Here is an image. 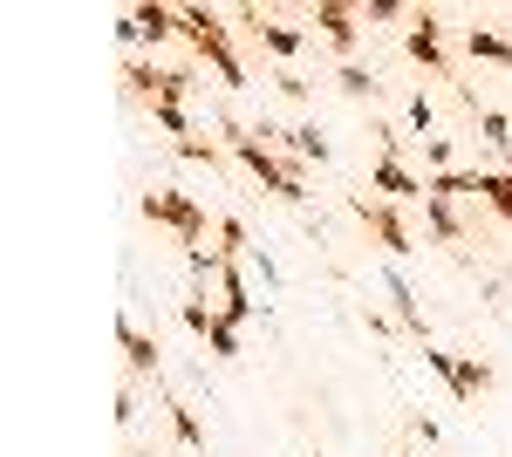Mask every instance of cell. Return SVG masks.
I'll return each mask as SVG.
<instances>
[{"mask_svg":"<svg viewBox=\"0 0 512 457\" xmlns=\"http://www.w3.org/2000/svg\"><path fill=\"white\" fill-rule=\"evenodd\" d=\"M205 348H212L219 362H233V355H239V328H233V321H226V314H219V328L205 335Z\"/></svg>","mask_w":512,"mask_h":457,"instance_id":"24","label":"cell"},{"mask_svg":"<svg viewBox=\"0 0 512 457\" xmlns=\"http://www.w3.org/2000/svg\"><path fill=\"white\" fill-rule=\"evenodd\" d=\"M164 417H171V437H178L185 451H198V457H205V423H198V410H192V403H178V396H171V403H164Z\"/></svg>","mask_w":512,"mask_h":457,"instance_id":"15","label":"cell"},{"mask_svg":"<svg viewBox=\"0 0 512 457\" xmlns=\"http://www.w3.org/2000/svg\"><path fill=\"white\" fill-rule=\"evenodd\" d=\"M417 457H431V451H417Z\"/></svg>","mask_w":512,"mask_h":457,"instance_id":"30","label":"cell"},{"mask_svg":"<svg viewBox=\"0 0 512 457\" xmlns=\"http://www.w3.org/2000/svg\"><path fill=\"white\" fill-rule=\"evenodd\" d=\"M424 369H431L444 389H458V355H451V348H424Z\"/></svg>","mask_w":512,"mask_h":457,"instance_id":"23","label":"cell"},{"mask_svg":"<svg viewBox=\"0 0 512 457\" xmlns=\"http://www.w3.org/2000/svg\"><path fill=\"white\" fill-rule=\"evenodd\" d=\"M417 144H424V164H431V178H437V171H458V144H451V137H417Z\"/></svg>","mask_w":512,"mask_h":457,"instance_id":"22","label":"cell"},{"mask_svg":"<svg viewBox=\"0 0 512 457\" xmlns=\"http://www.w3.org/2000/svg\"><path fill=\"white\" fill-rule=\"evenodd\" d=\"M178 321H185V328H192L198 342H205V335H212V328H219V307L205 301V294H192V301L178 307Z\"/></svg>","mask_w":512,"mask_h":457,"instance_id":"19","label":"cell"},{"mask_svg":"<svg viewBox=\"0 0 512 457\" xmlns=\"http://www.w3.org/2000/svg\"><path fill=\"white\" fill-rule=\"evenodd\" d=\"M410 14H417V7H403V0H369V7H362V21H403V28H410Z\"/></svg>","mask_w":512,"mask_h":457,"instance_id":"25","label":"cell"},{"mask_svg":"<svg viewBox=\"0 0 512 457\" xmlns=\"http://www.w3.org/2000/svg\"><path fill=\"white\" fill-rule=\"evenodd\" d=\"M349 212H355V226L369 232L390 260H410V253H417V226L403 219V205H390V198H362V191H355Z\"/></svg>","mask_w":512,"mask_h":457,"instance_id":"5","label":"cell"},{"mask_svg":"<svg viewBox=\"0 0 512 457\" xmlns=\"http://www.w3.org/2000/svg\"><path fill=\"white\" fill-rule=\"evenodd\" d=\"M144 116L158 123L164 137H178V144H185V137H198V130H192V110H185V103H144Z\"/></svg>","mask_w":512,"mask_h":457,"instance_id":"17","label":"cell"},{"mask_svg":"<svg viewBox=\"0 0 512 457\" xmlns=\"http://www.w3.org/2000/svg\"><path fill=\"white\" fill-rule=\"evenodd\" d=\"M383 294H390V314L403 321V335H417V342L431 348V328H424V307H417V294H410V280L396 267H383Z\"/></svg>","mask_w":512,"mask_h":457,"instance_id":"11","label":"cell"},{"mask_svg":"<svg viewBox=\"0 0 512 457\" xmlns=\"http://www.w3.org/2000/svg\"><path fill=\"white\" fill-rule=\"evenodd\" d=\"M403 55L424 69V76L437 82H451V48H444V21H437L431 7H417L410 14V28H403Z\"/></svg>","mask_w":512,"mask_h":457,"instance_id":"8","label":"cell"},{"mask_svg":"<svg viewBox=\"0 0 512 457\" xmlns=\"http://www.w3.org/2000/svg\"><path fill=\"white\" fill-rule=\"evenodd\" d=\"M178 41H185V48H192V62H205L226 89H246V62H239L233 28H226V14H219V7H178Z\"/></svg>","mask_w":512,"mask_h":457,"instance_id":"2","label":"cell"},{"mask_svg":"<svg viewBox=\"0 0 512 457\" xmlns=\"http://www.w3.org/2000/svg\"><path fill=\"white\" fill-rule=\"evenodd\" d=\"M492 389H499V369H492L485 355H458V389H451V396H458V403H478V396H492Z\"/></svg>","mask_w":512,"mask_h":457,"instance_id":"13","label":"cell"},{"mask_svg":"<svg viewBox=\"0 0 512 457\" xmlns=\"http://www.w3.org/2000/svg\"><path fill=\"white\" fill-rule=\"evenodd\" d=\"M267 82H274V96H287V103H315V82L301 76V69H274Z\"/></svg>","mask_w":512,"mask_h":457,"instance_id":"21","label":"cell"},{"mask_svg":"<svg viewBox=\"0 0 512 457\" xmlns=\"http://www.w3.org/2000/svg\"><path fill=\"white\" fill-rule=\"evenodd\" d=\"M212 239H219V260H246V253H253V239H246V226H239V219H219V226H212Z\"/></svg>","mask_w":512,"mask_h":457,"instance_id":"20","label":"cell"},{"mask_svg":"<svg viewBox=\"0 0 512 457\" xmlns=\"http://www.w3.org/2000/svg\"><path fill=\"white\" fill-rule=\"evenodd\" d=\"M472 123H478V137H485L492 151H506V144H512V110H472Z\"/></svg>","mask_w":512,"mask_h":457,"instance_id":"18","label":"cell"},{"mask_svg":"<svg viewBox=\"0 0 512 457\" xmlns=\"http://www.w3.org/2000/svg\"><path fill=\"white\" fill-rule=\"evenodd\" d=\"M123 96H130V103H192L198 96V62L164 69L151 55H123Z\"/></svg>","mask_w":512,"mask_h":457,"instance_id":"3","label":"cell"},{"mask_svg":"<svg viewBox=\"0 0 512 457\" xmlns=\"http://www.w3.org/2000/svg\"><path fill=\"white\" fill-rule=\"evenodd\" d=\"M117 348H123V369H130V382H144V376L158 382V369H164L158 355H164V348H158V335H144L130 314H117Z\"/></svg>","mask_w":512,"mask_h":457,"instance_id":"10","label":"cell"},{"mask_svg":"<svg viewBox=\"0 0 512 457\" xmlns=\"http://www.w3.org/2000/svg\"><path fill=\"white\" fill-rule=\"evenodd\" d=\"M369 191H383L390 205H424L431 198V178H417L403 157H376L369 164Z\"/></svg>","mask_w":512,"mask_h":457,"instance_id":"9","label":"cell"},{"mask_svg":"<svg viewBox=\"0 0 512 457\" xmlns=\"http://www.w3.org/2000/svg\"><path fill=\"white\" fill-rule=\"evenodd\" d=\"M233 21H239V35H253L267 55H274V69H294V62L315 48L308 28H294V21H280V14H260V7H239Z\"/></svg>","mask_w":512,"mask_h":457,"instance_id":"6","label":"cell"},{"mask_svg":"<svg viewBox=\"0 0 512 457\" xmlns=\"http://www.w3.org/2000/svg\"><path fill=\"white\" fill-rule=\"evenodd\" d=\"M424 232L444 239V246H465V239H472V226L458 219V205H451V198H424Z\"/></svg>","mask_w":512,"mask_h":457,"instance_id":"12","label":"cell"},{"mask_svg":"<svg viewBox=\"0 0 512 457\" xmlns=\"http://www.w3.org/2000/svg\"><path fill=\"white\" fill-rule=\"evenodd\" d=\"M465 55H472V62H492V69H506V76H512V41L499 35V28H465Z\"/></svg>","mask_w":512,"mask_h":457,"instance_id":"14","label":"cell"},{"mask_svg":"<svg viewBox=\"0 0 512 457\" xmlns=\"http://www.w3.org/2000/svg\"><path fill=\"white\" fill-rule=\"evenodd\" d=\"M362 7H349V0H315L308 7V35H321L328 48H335V62H362Z\"/></svg>","mask_w":512,"mask_h":457,"instance_id":"7","label":"cell"},{"mask_svg":"<svg viewBox=\"0 0 512 457\" xmlns=\"http://www.w3.org/2000/svg\"><path fill=\"white\" fill-rule=\"evenodd\" d=\"M185 267H192V280L205 287V280H219V253H205V246H198V253H185Z\"/></svg>","mask_w":512,"mask_h":457,"instance_id":"27","label":"cell"},{"mask_svg":"<svg viewBox=\"0 0 512 457\" xmlns=\"http://www.w3.org/2000/svg\"><path fill=\"white\" fill-rule=\"evenodd\" d=\"M335 89H342L349 103H376V89H383V82L369 76L362 62H335Z\"/></svg>","mask_w":512,"mask_h":457,"instance_id":"16","label":"cell"},{"mask_svg":"<svg viewBox=\"0 0 512 457\" xmlns=\"http://www.w3.org/2000/svg\"><path fill=\"white\" fill-rule=\"evenodd\" d=\"M178 157H185V164H219V144H212V137H185Z\"/></svg>","mask_w":512,"mask_h":457,"instance_id":"26","label":"cell"},{"mask_svg":"<svg viewBox=\"0 0 512 457\" xmlns=\"http://www.w3.org/2000/svg\"><path fill=\"white\" fill-rule=\"evenodd\" d=\"M117 423H137V389L123 382V396H117Z\"/></svg>","mask_w":512,"mask_h":457,"instance_id":"29","label":"cell"},{"mask_svg":"<svg viewBox=\"0 0 512 457\" xmlns=\"http://www.w3.org/2000/svg\"><path fill=\"white\" fill-rule=\"evenodd\" d=\"M410 123L431 137V123H437V110H431V96H410Z\"/></svg>","mask_w":512,"mask_h":457,"instance_id":"28","label":"cell"},{"mask_svg":"<svg viewBox=\"0 0 512 457\" xmlns=\"http://www.w3.org/2000/svg\"><path fill=\"white\" fill-rule=\"evenodd\" d=\"M137 212H144V219H151V226H164V232H178V246H185V253H198V246H205V205H198L192 191H144V198H137Z\"/></svg>","mask_w":512,"mask_h":457,"instance_id":"4","label":"cell"},{"mask_svg":"<svg viewBox=\"0 0 512 457\" xmlns=\"http://www.w3.org/2000/svg\"><path fill=\"white\" fill-rule=\"evenodd\" d=\"M219 144L246 164V178H253L260 191H274L280 205H301V198H308V164H301V157H280L274 144H260V130H253V123L219 116Z\"/></svg>","mask_w":512,"mask_h":457,"instance_id":"1","label":"cell"}]
</instances>
